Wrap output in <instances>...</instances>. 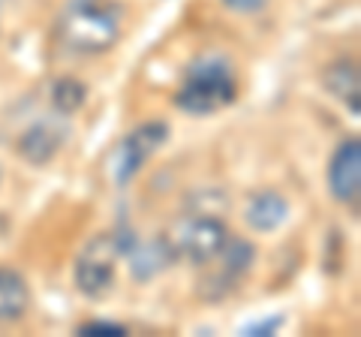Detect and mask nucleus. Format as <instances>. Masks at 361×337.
Segmentation results:
<instances>
[{
    "instance_id": "f257e3e1",
    "label": "nucleus",
    "mask_w": 361,
    "mask_h": 337,
    "mask_svg": "<svg viewBox=\"0 0 361 337\" xmlns=\"http://www.w3.org/2000/svg\"><path fill=\"white\" fill-rule=\"evenodd\" d=\"M235 97H238V78H235L232 63L220 54H202L184 70L175 106L187 115L205 118L232 106Z\"/></svg>"
},
{
    "instance_id": "f03ea898",
    "label": "nucleus",
    "mask_w": 361,
    "mask_h": 337,
    "mask_svg": "<svg viewBox=\"0 0 361 337\" xmlns=\"http://www.w3.org/2000/svg\"><path fill=\"white\" fill-rule=\"evenodd\" d=\"M121 21L123 13L115 0H70L58 18V33L78 54H103L118 42Z\"/></svg>"
},
{
    "instance_id": "7ed1b4c3",
    "label": "nucleus",
    "mask_w": 361,
    "mask_h": 337,
    "mask_svg": "<svg viewBox=\"0 0 361 337\" xmlns=\"http://www.w3.org/2000/svg\"><path fill=\"white\" fill-rule=\"evenodd\" d=\"M133 241H123L118 232L94 235L75 259V286H78V292L87 295V298H94V301L106 298L111 292V286H115L121 256L130 250Z\"/></svg>"
},
{
    "instance_id": "20e7f679",
    "label": "nucleus",
    "mask_w": 361,
    "mask_h": 337,
    "mask_svg": "<svg viewBox=\"0 0 361 337\" xmlns=\"http://www.w3.org/2000/svg\"><path fill=\"white\" fill-rule=\"evenodd\" d=\"M169 142V123L166 121H148V123H139L133 133H127L118 148L111 151V160H109V172H111V181L118 187L130 184L135 175L142 172V166L151 160V157L163 148Z\"/></svg>"
},
{
    "instance_id": "39448f33",
    "label": "nucleus",
    "mask_w": 361,
    "mask_h": 337,
    "mask_svg": "<svg viewBox=\"0 0 361 337\" xmlns=\"http://www.w3.org/2000/svg\"><path fill=\"white\" fill-rule=\"evenodd\" d=\"M169 241H172L178 259H187L193 265H208L217 259V253L229 241V229H226V223L220 217L196 214V217L180 220Z\"/></svg>"
},
{
    "instance_id": "423d86ee",
    "label": "nucleus",
    "mask_w": 361,
    "mask_h": 337,
    "mask_svg": "<svg viewBox=\"0 0 361 337\" xmlns=\"http://www.w3.org/2000/svg\"><path fill=\"white\" fill-rule=\"evenodd\" d=\"M329 190L341 205H358L361 196V142L343 139L329 163Z\"/></svg>"
},
{
    "instance_id": "0eeeda50",
    "label": "nucleus",
    "mask_w": 361,
    "mask_h": 337,
    "mask_svg": "<svg viewBox=\"0 0 361 337\" xmlns=\"http://www.w3.org/2000/svg\"><path fill=\"white\" fill-rule=\"evenodd\" d=\"M123 256H130V271H133L135 280H151L157 274H163L172 262H178L169 235H160V238H154L148 244L133 241V247Z\"/></svg>"
},
{
    "instance_id": "6e6552de",
    "label": "nucleus",
    "mask_w": 361,
    "mask_h": 337,
    "mask_svg": "<svg viewBox=\"0 0 361 337\" xmlns=\"http://www.w3.org/2000/svg\"><path fill=\"white\" fill-rule=\"evenodd\" d=\"M18 157L27 160L30 166H45L54 160V154L63 148V133L54 127V123L42 121V123H33L27 133L18 136Z\"/></svg>"
},
{
    "instance_id": "1a4fd4ad",
    "label": "nucleus",
    "mask_w": 361,
    "mask_h": 337,
    "mask_svg": "<svg viewBox=\"0 0 361 337\" xmlns=\"http://www.w3.org/2000/svg\"><path fill=\"white\" fill-rule=\"evenodd\" d=\"M322 85H325V91H329L334 99H341L353 115L361 111V82H358L355 61H334V63H329L325 66V73H322Z\"/></svg>"
},
{
    "instance_id": "9d476101",
    "label": "nucleus",
    "mask_w": 361,
    "mask_h": 337,
    "mask_svg": "<svg viewBox=\"0 0 361 337\" xmlns=\"http://www.w3.org/2000/svg\"><path fill=\"white\" fill-rule=\"evenodd\" d=\"M286 217H289V202L277 190H262L247 205V223L256 232H274L277 226H283Z\"/></svg>"
},
{
    "instance_id": "9b49d317",
    "label": "nucleus",
    "mask_w": 361,
    "mask_h": 337,
    "mask_svg": "<svg viewBox=\"0 0 361 337\" xmlns=\"http://www.w3.org/2000/svg\"><path fill=\"white\" fill-rule=\"evenodd\" d=\"M30 307V286L13 268H0V325L18 322Z\"/></svg>"
},
{
    "instance_id": "f8f14e48",
    "label": "nucleus",
    "mask_w": 361,
    "mask_h": 337,
    "mask_svg": "<svg viewBox=\"0 0 361 337\" xmlns=\"http://www.w3.org/2000/svg\"><path fill=\"white\" fill-rule=\"evenodd\" d=\"M85 99H87V87L78 82V78H70V75L58 78L51 87V103L61 115H75V111L85 106Z\"/></svg>"
},
{
    "instance_id": "ddd939ff",
    "label": "nucleus",
    "mask_w": 361,
    "mask_h": 337,
    "mask_svg": "<svg viewBox=\"0 0 361 337\" xmlns=\"http://www.w3.org/2000/svg\"><path fill=\"white\" fill-rule=\"evenodd\" d=\"M78 334H90V337H121L127 334L121 322H109V319H94V322H85L78 325Z\"/></svg>"
},
{
    "instance_id": "4468645a",
    "label": "nucleus",
    "mask_w": 361,
    "mask_h": 337,
    "mask_svg": "<svg viewBox=\"0 0 361 337\" xmlns=\"http://www.w3.org/2000/svg\"><path fill=\"white\" fill-rule=\"evenodd\" d=\"M226 9H232V13H241V16H253L259 9H265L271 0H220Z\"/></svg>"
},
{
    "instance_id": "2eb2a0df",
    "label": "nucleus",
    "mask_w": 361,
    "mask_h": 337,
    "mask_svg": "<svg viewBox=\"0 0 361 337\" xmlns=\"http://www.w3.org/2000/svg\"><path fill=\"white\" fill-rule=\"evenodd\" d=\"M280 325H283V317H271V319H265V322H253V325H247L244 334H253V337L277 334V331H280Z\"/></svg>"
}]
</instances>
